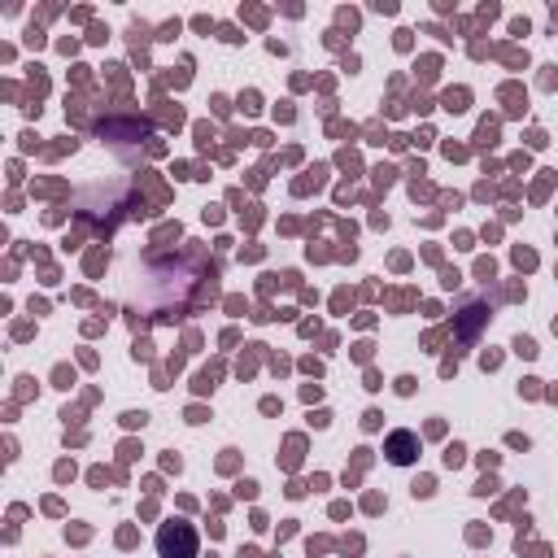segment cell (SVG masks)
<instances>
[{"mask_svg": "<svg viewBox=\"0 0 558 558\" xmlns=\"http://www.w3.org/2000/svg\"><path fill=\"white\" fill-rule=\"evenodd\" d=\"M158 545H162V554H166V558H192L196 537H192V528H188V523H170V528H162Z\"/></svg>", "mask_w": 558, "mask_h": 558, "instance_id": "cell-1", "label": "cell"}, {"mask_svg": "<svg viewBox=\"0 0 558 558\" xmlns=\"http://www.w3.org/2000/svg\"><path fill=\"white\" fill-rule=\"evenodd\" d=\"M388 458H393V463H410V458H415V437L397 432V437L388 441Z\"/></svg>", "mask_w": 558, "mask_h": 558, "instance_id": "cell-2", "label": "cell"}]
</instances>
